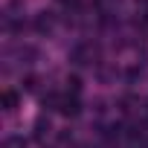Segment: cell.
<instances>
[{
  "mask_svg": "<svg viewBox=\"0 0 148 148\" xmlns=\"http://www.w3.org/2000/svg\"><path fill=\"white\" fill-rule=\"evenodd\" d=\"M3 102H6V108H12L15 105V93H3Z\"/></svg>",
  "mask_w": 148,
  "mask_h": 148,
  "instance_id": "cell-2",
  "label": "cell"
},
{
  "mask_svg": "<svg viewBox=\"0 0 148 148\" xmlns=\"http://www.w3.org/2000/svg\"><path fill=\"white\" fill-rule=\"evenodd\" d=\"M61 113L76 116V113H79V102H76V99H64V102H61Z\"/></svg>",
  "mask_w": 148,
  "mask_h": 148,
  "instance_id": "cell-1",
  "label": "cell"
}]
</instances>
